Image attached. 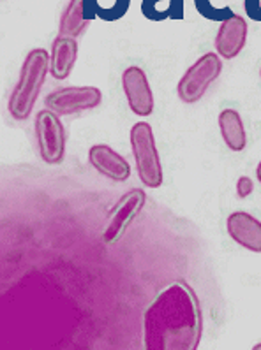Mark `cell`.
I'll return each mask as SVG.
<instances>
[{
	"label": "cell",
	"instance_id": "10",
	"mask_svg": "<svg viewBox=\"0 0 261 350\" xmlns=\"http://www.w3.org/2000/svg\"><path fill=\"white\" fill-rule=\"evenodd\" d=\"M88 162L97 173L110 178L112 182L122 183L131 178V165L125 157L116 153L108 144H94L88 150Z\"/></svg>",
	"mask_w": 261,
	"mask_h": 350
},
{
	"label": "cell",
	"instance_id": "15",
	"mask_svg": "<svg viewBox=\"0 0 261 350\" xmlns=\"http://www.w3.org/2000/svg\"><path fill=\"white\" fill-rule=\"evenodd\" d=\"M129 5L131 0H85V18L88 21L99 18L112 23L125 16Z\"/></svg>",
	"mask_w": 261,
	"mask_h": 350
},
{
	"label": "cell",
	"instance_id": "2",
	"mask_svg": "<svg viewBox=\"0 0 261 350\" xmlns=\"http://www.w3.org/2000/svg\"><path fill=\"white\" fill-rule=\"evenodd\" d=\"M51 53L45 48H36L29 51L20 69V79L9 95V115L18 122H25L32 115L41 88L50 72Z\"/></svg>",
	"mask_w": 261,
	"mask_h": 350
},
{
	"label": "cell",
	"instance_id": "14",
	"mask_svg": "<svg viewBox=\"0 0 261 350\" xmlns=\"http://www.w3.org/2000/svg\"><path fill=\"white\" fill-rule=\"evenodd\" d=\"M90 21L85 18V0H69L60 14L58 36L62 38H79L87 30Z\"/></svg>",
	"mask_w": 261,
	"mask_h": 350
},
{
	"label": "cell",
	"instance_id": "22",
	"mask_svg": "<svg viewBox=\"0 0 261 350\" xmlns=\"http://www.w3.org/2000/svg\"><path fill=\"white\" fill-rule=\"evenodd\" d=\"M260 78H261V69H260Z\"/></svg>",
	"mask_w": 261,
	"mask_h": 350
},
{
	"label": "cell",
	"instance_id": "18",
	"mask_svg": "<svg viewBox=\"0 0 261 350\" xmlns=\"http://www.w3.org/2000/svg\"><path fill=\"white\" fill-rule=\"evenodd\" d=\"M254 192V183L249 176H240L236 180V196L240 199H247Z\"/></svg>",
	"mask_w": 261,
	"mask_h": 350
},
{
	"label": "cell",
	"instance_id": "17",
	"mask_svg": "<svg viewBox=\"0 0 261 350\" xmlns=\"http://www.w3.org/2000/svg\"><path fill=\"white\" fill-rule=\"evenodd\" d=\"M195 5L198 9V13L205 18V20L210 21H221L228 20L229 16H233V11L228 8V5H224V8H216V5H212L210 0H195Z\"/></svg>",
	"mask_w": 261,
	"mask_h": 350
},
{
	"label": "cell",
	"instance_id": "19",
	"mask_svg": "<svg viewBox=\"0 0 261 350\" xmlns=\"http://www.w3.org/2000/svg\"><path fill=\"white\" fill-rule=\"evenodd\" d=\"M247 16L253 21H261V0H244Z\"/></svg>",
	"mask_w": 261,
	"mask_h": 350
},
{
	"label": "cell",
	"instance_id": "8",
	"mask_svg": "<svg viewBox=\"0 0 261 350\" xmlns=\"http://www.w3.org/2000/svg\"><path fill=\"white\" fill-rule=\"evenodd\" d=\"M122 90L125 94L131 111L138 116H150L153 113V94L145 70L131 66L122 72Z\"/></svg>",
	"mask_w": 261,
	"mask_h": 350
},
{
	"label": "cell",
	"instance_id": "7",
	"mask_svg": "<svg viewBox=\"0 0 261 350\" xmlns=\"http://www.w3.org/2000/svg\"><path fill=\"white\" fill-rule=\"evenodd\" d=\"M145 202L147 194L143 189H131L129 192H125L116 201L113 210L110 211L108 224H106V229L103 232L104 241L108 245H113L115 241H119L125 234L129 227H131L133 220L141 213Z\"/></svg>",
	"mask_w": 261,
	"mask_h": 350
},
{
	"label": "cell",
	"instance_id": "3",
	"mask_svg": "<svg viewBox=\"0 0 261 350\" xmlns=\"http://www.w3.org/2000/svg\"><path fill=\"white\" fill-rule=\"evenodd\" d=\"M136 171L141 183L149 189H159L164 180L161 157H159L152 125L149 122H138L129 132Z\"/></svg>",
	"mask_w": 261,
	"mask_h": 350
},
{
	"label": "cell",
	"instance_id": "21",
	"mask_svg": "<svg viewBox=\"0 0 261 350\" xmlns=\"http://www.w3.org/2000/svg\"><path fill=\"white\" fill-rule=\"evenodd\" d=\"M253 350H261V342H260V343H256V345L253 347Z\"/></svg>",
	"mask_w": 261,
	"mask_h": 350
},
{
	"label": "cell",
	"instance_id": "5",
	"mask_svg": "<svg viewBox=\"0 0 261 350\" xmlns=\"http://www.w3.org/2000/svg\"><path fill=\"white\" fill-rule=\"evenodd\" d=\"M36 139H38L39 155L42 162L50 165H58L64 162L66 157V129L60 122V115H57L51 109H41L36 115Z\"/></svg>",
	"mask_w": 261,
	"mask_h": 350
},
{
	"label": "cell",
	"instance_id": "16",
	"mask_svg": "<svg viewBox=\"0 0 261 350\" xmlns=\"http://www.w3.org/2000/svg\"><path fill=\"white\" fill-rule=\"evenodd\" d=\"M141 13L150 21L162 20H182L184 18V0H143Z\"/></svg>",
	"mask_w": 261,
	"mask_h": 350
},
{
	"label": "cell",
	"instance_id": "12",
	"mask_svg": "<svg viewBox=\"0 0 261 350\" xmlns=\"http://www.w3.org/2000/svg\"><path fill=\"white\" fill-rule=\"evenodd\" d=\"M78 60V41L75 38L58 36L51 44L50 75L55 79H67Z\"/></svg>",
	"mask_w": 261,
	"mask_h": 350
},
{
	"label": "cell",
	"instance_id": "13",
	"mask_svg": "<svg viewBox=\"0 0 261 350\" xmlns=\"http://www.w3.org/2000/svg\"><path fill=\"white\" fill-rule=\"evenodd\" d=\"M219 131L223 141L226 143L232 152H242L247 144V134H245L244 120H242L240 113L232 107H226L219 113Z\"/></svg>",
	"mask_w": 261,
	"mask_h": 350
},
{
	"label": "cell",
	"instance_id": "11",
	"mask_svg": "<svg viewBox=\"0 0 261 350\" xmlns=\"http://www.w3.org/2000/svg\"><path fill=\"white\" fill-rule=\"evenodd\" d=\"M228 234L235 243L254 254H261V222L247 211H233L226 220Z\"/></svg>",
	"mask_w": 261,
	"mask_h": 350
},
{
	"label": "cell",
	"instance_id": "1",
	"mask_svg": "<svg viewBox=\"0 0 261 350\" xmlns=\"http://www.w3.org/2000/svg\"><path fill=\"white\" fill-rule=\"evenodd\" d=\"M147 350H196L203 334V315L195 288L179 280L153 299L143 315Z\"/></svg>",
	"mask_w": 261,
	"mask_h": 350
},
{
	"label": "cell",
	"instance_id": "4",
	"mask_svg": "<svg viewBox=\"0 0 261 350\" xmlns=\"http://www.w3.org/2000/svg\"><path fill=\"white\" fill-rule=\"evenodd\" d=\"M221 72H223V62H221L219 55L205 53L203 57H199L184 72L179 85H177L179 99L186 104L198 103L207 94L212 83L219 79Z\"/></svg>",
	"mask_w": 261,
	"mask_h": 350
},
{
	"label": "cell",
	"instance_id": "9",
	"mask_svg": "<svg viewBox=\"0 0 261 350\" xmlns=\"http://www.w3.org/2000/svg\"><path fill=\"white\" fill-rule=\"evenodd\" d=\"M249 27L247 21L240 14H233L228 20L221 21L219 32L216 38V51L224 60H233L240 55L247 42Z\"/></svg>",
	"mask_w": 261,
	"mask_h": 350
},
{
	"label": "cell",
	"instance_id": "6",
	"mask_svg": "<svg viewBox=\"0 0 261 350\" xmlns=\"http://www.w3.org/2000/svg\"><path fill=\"white\" fill-rule=\"evenodd\" d=\"M101 103L103 92L97 87H64L45 97V106L60 116L88 111Z\"/></svg>",
	"mask_w": 261,
	"mask_h": 350
},
{
	"label": "cell",
	"instance_id": "20",
	"mask_svg": "<svg viewBox=\"0 0 261 350\" xmlns=\"http://www.w3.org/2000/svg\"><path fill=\"white\" fill-rule=\"evenodd\" d=\"M256 178H258V182L261 183V161H260V164H258V167H256Z\"/></svg>",
	"mask_w": 261,
	"mask_h": 350
}]
</instances>
